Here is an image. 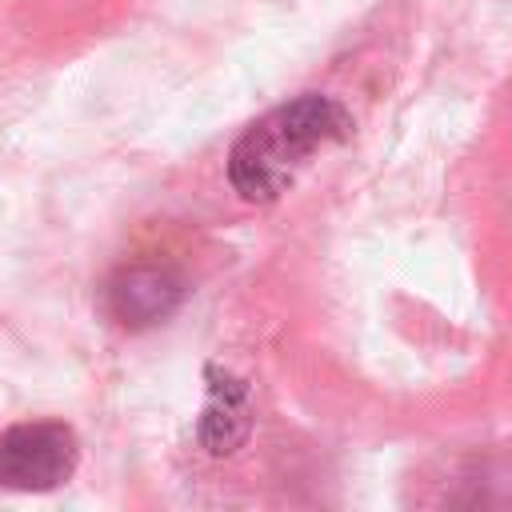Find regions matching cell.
<instances>
[{
  "instance_id": "obj_1",
  "label": "cell",
  "mask_w": 512,
  "mask_h": 512,
  "mask_svg": "<svg viewBox=\"0 0 512 512\" xmlns=\"http://www.w3.org/2000/svg\"><path fill=\"white\" fill-rule=\"evenodd\" d=\"M352 132V116L328 96H300L260 116L228 156V180L244 200H276L308 156Z\"/></svg>"
},
{
  "instance_id": "obj_2",
  "label": "cell",
  "mask_w": 512,
  "mask_h": 512,
  "mask_svg": "<svg viewBox=\"0 0 512 512\" xmlns=\"http://www.w3.org/2000/svg\"><path fill=\"white\" fill-rule=\"evenodd\" d=\"M80 448L72 428L56 420L12 424L0 432V488L12 492H48L76 472Z\"/></svg>"
},
{
  "instance_id": "obj_3",
  "label": "cell",
  "mask_w": 512,
  "mask_h": 512,
  "mask_svg": "<svg viewBox=\"0 0 512 512\" xmlns=\"http://www.w3.org/2000/svg\"><path fill=\"white\" fill-rule=\"evenodd\" d=\"M108 300H112V312L124 324H152V320H160L176 308L180 280L168 276L164 268H128L112 280Z\"/></svg>"
},
{
  "instance_id": "obj_4",
  "label": "cell",
  "mask_w": 512,
  "mask_h": 512,
  "mask_svg": "<svg viewBox=\"0 0 512 512\" xmlns=\"http://www.w3.org/2000/svg\"><path fill=\"white\" fill-rule=\"evenodd\" d=\"M244 412H248V408H244V388H240L236 380L212 384V404H208V416H204V440L224 424L216 452H232V448H236V436L228 432V424H236L240 432H248V416H244Z\"/></svg>"
}]
</instances>
